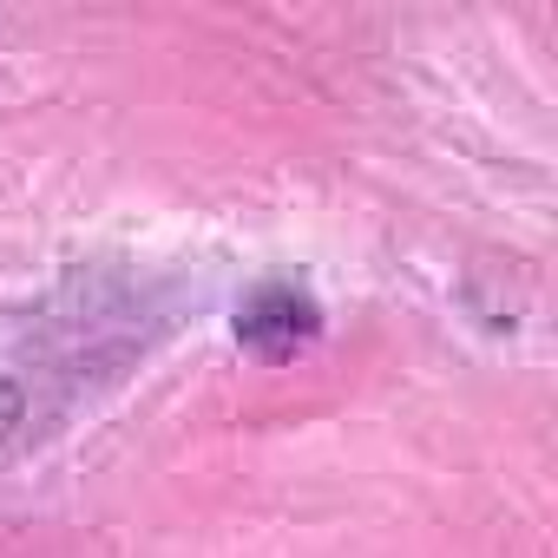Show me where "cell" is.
I'll list each match as a JSON object with an SVG mask.
<instances>
[]
</instances>
